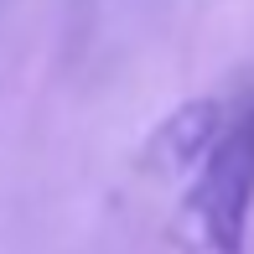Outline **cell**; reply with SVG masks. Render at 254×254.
Wrapping results in <instances>:
<instances>
[{"instance_id": "obj_1", "label": "cell", "mask_w": 254, "mask_h": 254, "mask_svg": "<svg viewBox=\"0 0 254 254\" xmlns=\"http://www.w3.org/2000/svg\"><path fill=\"white\" fill-rule=\"evenodd\" d=\"M249 207H254V109L223 125V135L202 156L197 182L187 192V213L213 254H244Z\"/></svg>"}, {"instance_id": "obj_2", "label": "cell", "mask_w": 254, "mask_h": 254, "mask_svg": "<svg viewBox=\"0 0 254 254\" xmlns=\"http://www.w3.org/2000/svg\"><path fill=\"white\" fill-rule=\"evenodd\" d=\"M223 125H228V114H223V104H218V99H192V104H182V109L156 130L151 156H156L166 171L202 166V156L213 151V140L223 135Z\"/></svg>"}]
</instances>
